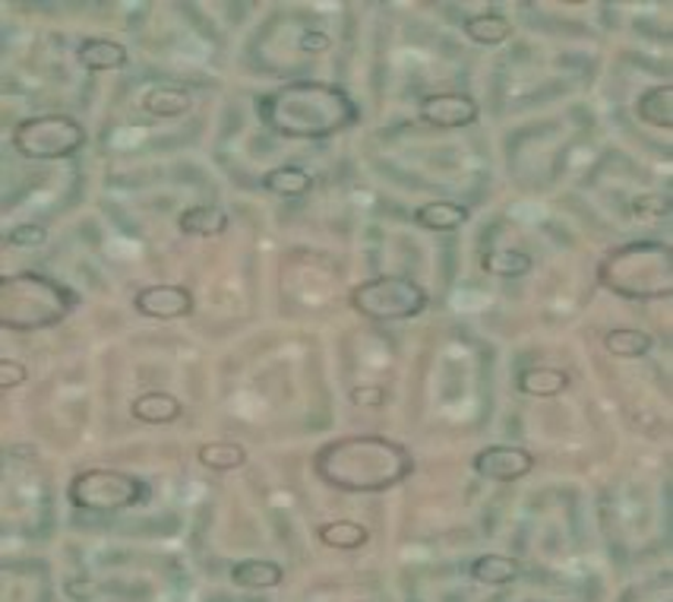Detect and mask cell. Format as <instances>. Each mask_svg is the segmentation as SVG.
<instances>
[{
  "label": "cell",
  "mask_w": 673,
  "mask_h": 602,
  "mask_svg": "<svg viewBox=\"0 0 673 602\" xmlns=\"http://www.w3.org/2000/svg\"><path fill=\"white\" fill-rule=\"evenodd\" d=\"M232 583L241 590H276L285 583V568L269 558H244L232 564Z\"/></svg>",
  "instance_id": "19"
},
{
  "label": "cell",
  "mask_w": 673,
  "mask_h": 602,
  "mask_svg": "<svg viewBox=\"0 0 673 602\" xmlns=\"http://www.w3.org/2000/svg\"><path fill=\"white\" fill-rule=\"evenodd\" d=\"M534 463L532 451L519 444H488L471 457V469L488 482H519L532 476Z\"/></svg>",
  "instance_id": "9"
},
{
  "label": "cell",
  "mask_w": 673,
  "mask_h": 602,
  "mask_svg": "<svg viewBox=\"0 0 673 602\" xmlns=\"http://www.w3.org/2000/svg\"><path fill=\"white\" fill-rule=\"evenodd\" d=\"M149 498H152V485L142 476L108 469V466L79 469L67 485V501L86 514H117V510L149 505Z\"/></svg>",
  "instance_id": "6"
},
{
  "label": "cell",
  "mask_w": 673,
  "mask_h": 602,
  "mask_svg": "<svg viewBox=\"0 0 673 602\" xmlns=\"http://www.w3.org/2000/svg\"><path fill=\"white\" fill-rule=\"evenodd\" d=\"M317 539L335 552H361L371 542V530L357 520H329L317 527Z\"/></svg>",
  "instance_id": "20"
},
{
  "label": "cell",
  "mask_w": 673,
  "mask_h": 602,
  "mask_svg": "<svg viewBox=\"0 0 673 602\" xmlns=\"http://www.w3.org/2000/svg\"><path fill=\"white\" fill-rule=\"evenodd\" d=\"M351 308L371 324H398V320H415L427 311L430 295L418 279L402 276V273H383L357 283L349 295Z\"/></svg>",
  "instance_id": "7"
},
{
  "label": "cell",
  "mask_w": 673,
  "mask_h": 602,
  "mask_svg": "<svg viewBox=\"0 0 673 602\" xmlns=\"http://www.w3.org/2000/svg\"><path fill=\"white\" fill-rule=\"evenodd\" d=\"M142 108L152 118H181L193 108V96H190V89H181V86H159V89L146 93Z\"/></svg>",
  "instance_id": "25"
},
{
  "label": "cell",
  "mask_w": 673,
  "mask_h": 602,
  "mask_svg": "<svg viewBox=\"0 0 673 602\" xmlns=\"http://www.w3.org/2000/svg\"><path fill=\"white\" fill-rule=\"evenodd\" d=\"M313 476L345 495H380L415 476V454L386 434L332 437L313 454Z\"/></svg>",
  "instance_id": "2"
},
{
  "label": "cell",
  "mask_w": 673,
  "mask_h": 602,
  "mask_svg": "<svg viewBox=\"0 0 673 602\" xmlns=\"http://www.w3.org/2000/svg\"><path fill=\"white\" fill-rule=\"evenodd\" d=\"M481 270L496 279H522L534 273V257L519 247H493L481 257Z\"/></svg>",
  "instance_id": "22"
},
{
  "label": "cell",
  "mask_w": 673,
  "mask_h": 602,
  "mask_svg": "<svg viewBox=\"0 0 673 602\" xmlns=\"http://www.w3.org/2000/svg\"><path fill=\"white\" fill-rule=\"evenodd\" d=\"M47 241V229L42 222H23L17 229H10L3 235V244L7 247H20V251H29V247H42Z\"/></svg>",
  "instance_id": "26"
},
{
  "label": "cell",
  "mask_w": 673,
  "mask_h": 602,
  "mask_svg": "<svg viewBox=\"0 0 673 602\" xmlns=\"http://www.w3.org/2000/svg\"><path fill=\"white\" fill-rule=\"evenodd\" d=\"M79 308V292L42 270L0 276V327L13 334H39L64 324Z\"/></svg>",
  "instance_id": "3"
},
{
  "label": "cell",
  "mask_w": 673,
  "mask_h": 602,
  "mask_svg": "<svg viewBox=\"0 0 673 602\" xmlns=\"http://www.w3.org/2000/svg\"><path fill=\"white\" fill-rule=\"evenodd\" d=\"M598 283L627 302H664L673 295V247L654 239L610 247L598 264Z\"/></svg>",
  "instance_id": "4"
},
{
  "label": "cell",
  "mask_w": 673,
  "mask_h": 602,
  "mask_svg": "<svg viewBox=\"0 0 673 602\" xmlns=\"http://www.w3.org/2000/svg\"><path fill=\"white\" fill-rule=\"evenodd\" d=\"M130 419L140 425H174L184 419V403L168 390H149L130 403Z\"/></svg>",
  "instance_id": "11"
},
{
  "label": "cell",
  "mask_w": 673,
  "mask_h": 602,
  "mask_svg": "<svg viewBox=\"0 0 673 602\" xmlns=\"http://www.w3.org/2000/svg\"><path fill=\"white\" fill-rule=\"evenodd\" d=\"M196 308V298L186 286H174V283H156L146 286L133 295V311L152 320H181L190 317Z\"/></svg>",
  "instance_id": "10"
},
{
  "label": "cell",
  "mask_w": 673,
  "mask_h": 602,
  "mask_svg": "<svg viewBox=\"0 0 673 602\" xmlns=\"http://www.w3.org/2000/svg\"><path fill=\"white\" fill-rule=\"evenodd\" d=\"M89 144V130L83 120L64 112H47V115H32L13 124L10 130V146L29 159V162H61L73 159Z\"/></svg>",
  "instance_id": "5"
},
{
  "label": "cell",
  "mask_w": 673,
  "mask_h": 602,
  "mask_svg": "<svg viewBox=\"0 0 673 602\" xmlns=\"http://www.w3.org/2000/svg\"><path fill=\"white\" fill-rule=\"evenodd\" d=\"M468 578L484 587H506L522 578V561L515 555L503 552H484L478 558H471L468 564Z\"/></svg>",
  "instance_id": "16"
},
{
  "label": "cell",
  "mask_w": 673,
  "mask_h": 602,
  "mask_svg": "<svg viewBox=\"0 0 673 602\" xmlns=\"http://www.w3.org/2000/svg\"><path fill=\"white\" fill-rule=\"evenodd\" d=\"M481 118L478 98L468 93H427L418 98V120L440 130H462Z\"/></svg>",
  "instance_id": "8"
},
{
  "label": "cell",
  "mask_w": 673,
  "mask_h": 602,
  "mask_svg": "<svg viewBox=\"0 0 673 602\" xmlns=\"http://www.w3.org/2000/svg\"><path fill=\"white\" fill-rule=\"evenodd\" d=\"M298 51L310 54V57H320L325 51H332V35L323 29H303L301 39H298Z\"/></svg>",
  "instance_id": "28"
},
{
  "label": "cell",
  "mask_w": 673,
  "mask_h": 602,
  "mask_svg": "<svg viewBox=\"0 0 673 602\" xmlns=\"http://www.w3.org/2000/svg\"><path fill=\"white\" fill-rule=\"evenodd\" d=\"M632 216L635 219L671 216V200L661 197V193H639V197H632Z\"/></svg>",
  "instance_id": "27"
},
{
  "label": "cell",
  "mask_w": 673,
  "mask_h": 602,
  "mask_svg": "<svg viewBox=\"0 0 673 602\" xmlns=\"http://www.w3.org/2000/svg\"><path fill=\"white\" fill-rule=\"evenodd\" d=\"M462 32L464 39H471L481 49H500L503 42H510L515 35V25H512L510 17L488 10V13H478V17H464Z\"/></svg>",
  "instance_id": "17"
},
{
  "label": "cell",
  "mask_w": 673,
  "mask_h": 602,
  "mask_svg": "<svg viewBox=\"0 0 673 602\" xmlns=\"http://www.w3.org/2000/svg\"><path fill=\"white\" fill-rule=\"evenodd\" d=\"M468 219H471V210L456 200H430L415 210V225H420L424 232H437V235L459 232Z\"/></svg>",
  "instance_id": "15"
},
{
  "label": "cell",
  "mask_w": 673,
  "mask_h": 602,
  "mask_svg": "<svg viewBox=\"0 0 673 602\" xmlns=\"http://www.w3.org/2000/svg\"><path fill=\"white\" fill-rule=\"evenodd\" d=\"M259 184H263V191L273 193V197H281V200H301V197H307V193L317 188V178H313V171L285 162V166L263 171Z\"/></svg>",
  "instance_id": "14"
},
{
  "label": "cell",
  "mask_w": 673,
  "mask_h": 602,
  "mask_svg": "<svg viewBox=\"0 0 673 602\" xmlns=\"http://www.w3.org/2000/svg\"><path fill=\"white\" fill-rule=\"evenodd\" d=\"M635 115L642 124L658 127V130H671L673 127V86L671 83H661V86H651L645 89L639 102H635Z\"/></svg>",
  "instance_id": "21"
},
{
  "label": "cell",
  "mask_w": 673,
  "mask_h": 602,
  "mask_svg": "<svg viewBox=\"0 0 673 602\" xmlns=\"http://www.w3.org/2000/svg\"><path fill=\"white\" fill-rule=\"evenodd\" d=\"M232 225L228 213L222 207H212V203H196V207H186L178 216V229L190 235V239H218L225 235Z\"/></svg>",
  "instance_id": "18"
},
{
  "label": "cell",
  "mask_w": 673,
  "mask_h": 602,
  "mask_svg": "<svg viewBox=\"0 0 673 602\" xmlns=\"http://www.w3.org/2000/svg\"><path fill=\"white\" fill-rule=\"evenodd\" d=\"M573 384L569 371L563 368H551V365H532V368H522L515 374V390L522 397H534V400H551L566 393Z\"/></svg>",
  "instance_id": "12"
},
{
  "label": "cell",
  "mask_w": 673,
  "mask_h": 602,
  "mask_svg": "<svg viewBox=\"0 0 673 602\" xmlns=\"http://www.w3.org/2000/svg\"><path fill=\"white\" fill-rule=\"evenodd\" d=\"M386 400H389V393H386V387L380 384H364L351 390V403L364 406V410H380V406H386Z\"/></svg>",
  "instance_id": "29"
},
{
  "label": "cell",
  "mask_w": 673,
  "mask_h": 602,
  "mask_svg": "<svg viewBox=\"0 0 673 602\" xmlns=\"http://www.w3.org/2000/svg\"><path fill=\"white\" fill-rule=\"evenodd\" d=\"M196 460L203 469H212V473H234V469L247 466V447L237 441H206L196 447Z\"/></svg>",
  "instance_id": "23"
},
{
  "label": "cell",
  "mask_w": 673,
  "mask_h": 602,
  "mask_svg": "<svg viewBox=\"0 0 673 602\" xmlns=\"http://www.w3.org/2000/svg\"><path fill=\"white\" fill-rule=\"evenodd\" d=\"M76 61L86 67L89 73H108V71H120L127 67L130 54H127V45H120L117 39H105V35H89L79 42L76 49Z\"/></svg>",
  "instance_id": "13"
},
{
  "label": "cell",
  "mask_w": 673,
  "mask_h": 602,
  "mask_svg": "<svg viewBox=\"0 0 673 602\" xmlns=\"http://www.w3.org/2000/svg\"><path fill=\"white\" fill-rule=\"evenodd\" d=\"M256 118L285 140H329L361 120V105L345 86L325 80H291L254 98Z\"/></svg>",
  "instance_id": "1"
},
{
  "label": "cell",
  "mask_w": 673,
  "mask_h": 602,
  "mask_svg": "<svg viewBox=\"0 0 673 602\" xmlns=\"http://www.w3.org/2000/svg\"><path fill=\"white\" fill-rule=\"evenodd\" d=\"M29 381V368L17 359H0V390H17Z\"/></svg>",
  "instance_id": "30"
},
{
  "label": "cell",
  "mask_w": 673,
  "mask_h": 602,
  "mask_svg": "<svg viewBox=\"0 0 673 602\" xmlns=\"http://www.w3.org/2000/svg\"><path fill=\"white\" fill-rule=\"evenodd\" d=\"M603 349L613 356V359H645L654 349V337L645 330H635V327H617V330H607L603 334Z\"/></svg>",
  "instance_id": "24"
}]
</instances>
